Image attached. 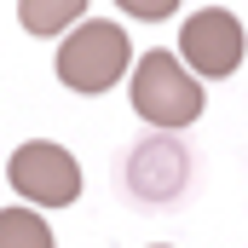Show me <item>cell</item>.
Returning <instances> with one entry per match:
<instances>
[{
  "instance_id": "1",
  "label": "cell",
  "mask_w": 248,
  "mask_h": 248,
  "mask_svg": "<svg viewBox=\"0 0 248 248\" xmlns=\"http://www.w3.org/2000/svg\"><path fill=\"white\" fill-rule=\"evenodd\" d=\"M133 116L150 127H190L202 116V81L185 69L179 52H144L133 69Z\"/></svg>"
},
{
  "instance_id": "2",
  "label": "cell",
  "mask_w": 248,
  "mask_h": 248,
  "mask_svg": "<svg viewBox=\"0 0 248 248\" xmlns=\"http://www.w3.org/2000/svg\"><path fill=\"white\" fill-rule=\"evenodd\" d=\"M127 69H133L127 29H122V23H104V17L69 29L63 46H58V81L75 87V93H110Z\"/></svg>"
},
{
  "instance_id": "3",
  "label": "cell",
  "mask_w": 248,
  "mask_h": 248,
  "mask_svg": "<svg viewBox=\"0 0 248 248\" xmlns=\"http://www.w3.org/2000/svg\"><path fill=\"white\" fill-rule=\"evenodd\" d=\"M6 179H12V190H17L23 202H35V208H69V202L81 196V168H75V156H69L63 144H46V139L17 144L12 162H6Z\"/></svg>"
},
{
  "instance_id": "4",
  "label": "cell",
  "mask_w": 248,
  "mask_h": 248,
  "mask_svg": "<svg viewBox=\"0 0 248 248\" xmlns=\"http://www.w3.org/2000/svg\"><path fill=\"white\" fill-rule=\"evenodd\" d=\"M179 58L190 63V75H231L243 63V23L225 6H202L179 23Z\"/></svg>"
},
{
  "instance_id": "5",
  "label": "cell",
  "mask_w": 248,
  "mask_h": 248,
  "mask_svg": "<svg viewBox=\"0 0 248 248\" xmlns=\"http://www.w3.org/2000/svg\"><path fill=\"white\" fill-rule=\"evenodd\" d=\"M185 179H190V156L173 139H150V144H139L127 156V185L144 202H173L185 190Z\"/></svg>"
},
{
  "instance_id": "6",
  "label": "cell",
  "mask_w": 248,
  "mask_h": 248,
  "mask_svg": "<svg viewBox=\"0 0 248 248\" xmlns=\"http://www.w3.org/2000/svg\"><path fill=\"white\" fill-rule=\"evenodd\" d=\"M87 0H17V23L29 35H58L69 23H81Z\"/></svg>"
},
{
  "instance_id": "7",
  "label": "cell",
  "mask_w": 248,
  "mask_h": 248,
  "mask_svg": "<svg viewBox=\"0 0 248 248\" xmlns=\"http://www.w3.org/2000/svg\"><path fill=\"white\" fill-rule=\"evenodd\" d=\"M0 248H52V231L35 208H0Z\"/></svg>"
},
{
  "instance_id": "8",
  "label": "cell",
  "mask_w": 248,
  "mask_h": 248,
  "mask_svg": "<svg viewBox=\"0 0 248 248\" xmlns=\"http://www.w3.org/2000/svg\"><path fill=\"white\" fill-rule=\"evenodd\" d=\"M127 17H139V23H162V17H173L179 12V0H116Z\"/></svg>"
},
{
  "instance_id": "9",
  "label": "cell",
  "mask_w": 248,
  "mask_h": 248,
  "mask_svg": "<svg viewBox=\"0 0 248 248\" xmlns=\"http://www.w3.org/2000/svg\"><path fill=\"white\" fill-rule=\"evenodd\" d=\"M162 248H168V243H162Z\"/></svg>"
}]
</instances>
